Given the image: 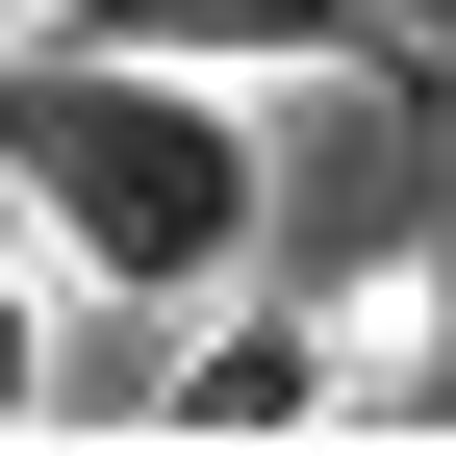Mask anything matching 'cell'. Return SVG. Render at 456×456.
<instances>
[{"label":"cell","mask_w":456,"mask_h":456,"mask_svg":"<svg viewBox=\"0 0 456 456\" xmlns=\"http://www.w3.org/2000/svg\"><path fill=\"white\" fill-rule=\"evenodd\" d=\"M380 406H406V431H456V355H431V380H380Z\"/></svg>","instance_id":"5"},{"label":"cell","mask_w":456,"mask_h":456,"mask_svg":"<svg viewBox=\"0 0 456 456\" xmlns=\"http://www.w3.org/2000/svg\"><path fill=\"white\" fill-rule=\"evenodd\" d=\"M102 51H203V77H305V51H380V0H77Z\"/></svg>","instance_id":"3"},{"label":"cell","mask_w":456,"mask_h":456,"mask_svg":"<svg viewBox=\"0 0 456 456\" xmlns=\"http://www.w3.org/2000/svg\"><path fill=\"white\" fill-rule=\"evenodd\" d=\"M26 406H51V305L0 279V431H26Z\"/></svg>","instance_id":"4"},{"label":"cell","mask_w":456,"mask_h":456,"mask_svg":"<svg viewBox=\"0 0 456 456\" xmlns=\"http://www.w3.org/2000/svg\"><path fill=\"white\" fill-rule=\"evenodd\" d=\"M26 26H77V0H0V51H26Z\"/></svg>","instance_id":"6"},{"label":"cell","mask_w":456,"mask_h":456,"mask_svg":"<svg viewBox=\"0 0 456 456\" xmlns=\"http://www.w3.org/2000/svg\"><path fill=\"white\" fill-rule=\"evenodd\" d=\"M330 406H380V380H355V330H305V305H203V355L152 380V431H330Z\"/></svg>","instance_id":"2"},{"label":"cell","mask_w":456,"mask_h":456,"mask_svg":"<svg viewBox=\"0 0 456 456\" xmlns=\"http://www.w3.org/2000/svg\"><path fill=\"white\" fill-rule=\"evenodd\" d=\"M0 203L102 279V305H228L279 228V152L203 51H102V26H26L0 51Z\"/></svg>","instance_id":"1"}]
</instances>
